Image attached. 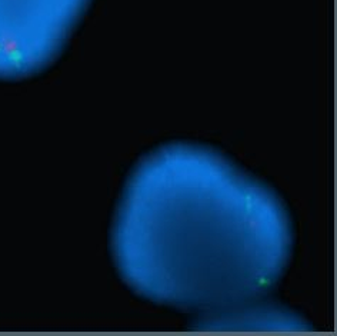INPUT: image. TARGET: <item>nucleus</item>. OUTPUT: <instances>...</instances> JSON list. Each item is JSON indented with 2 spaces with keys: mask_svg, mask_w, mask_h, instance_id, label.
Masks as SVG:
<instances>
[{
  "mask_svg": "<svg viewBox=\"0 0 337 336\" xmlns=\"http://www.w3.org/2000/svg\"><path fill=\"white\" fill-rule=\"evenodd\" d=\"M290 249L289 219L273 193L192 144L163 147L139 165L113 232L117 266L137 293L216 313L273 288Z\"/></svg>",
  "mask_w": 337,
  "mask_h": 336,
  "instance_id": "1",
  "label": "nucleus"
},
{
  "mask_svg": "<svg viewBox=\"0 0 337 336\" xmlns=\"http://www.w3.org/2000/svg\"><path fill=\"white\" fill-rule=\"evenodd\" d=\"M90 0H0V80L46 69L80 23Z\"/></svg>",
  "mask_w": 337,
  "mask_h": 336,
  "instance_id": "2",
  "label": "nucleus"
}]
</instances>
